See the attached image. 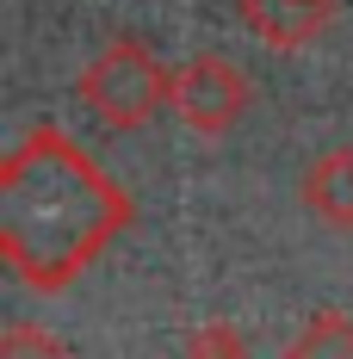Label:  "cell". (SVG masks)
I'll return each mask as SVG.
<instances>
[{
  "instance_id": "6da1fadb",
  "label": "cell",
  "mask_w": 353,
  "mask_h": 359,
  "mask_svg": "<svg viewBox=\"0 0 353 359\" xmlns=\"http://www.w3.org/2000/svg\"><path fill=\"white\" fill-rule=\"evenodd\" d=\"M124 198L62 130H37L0 168V254L37 291H62L118 236Z\"/></svg>"
},
{
  "instance_id": "7a4b0ae2",
  "label": "cell",
  "mask_w": 353,
  "mask_h": 359,
  "mask_svg": "<svg viewBox=\"0 0 353 359\" xmlns=\"http://www.w3.org/2000/svg\"><path fill=\"white\" fill-rule=\"evenodd\" d=\"M168 93H174V74L161 69L137 37L106 43V50L87 62V74H81V100H87V111L106 118V124H118V130L149 124L155 106H161Z\"/></svg>"
},
{
  "instance_id": "3957f363",
  "label": "cell",
  "mask_w": 353,
  "mask_h": 359,
  "mask_svg": "<svg viewBox=\"0 0 353 359\" xmlns=\"http://www.w3.org/2000/svg\"><path fill=\"white\" fill-rule=\"evenodd\" d=\"M174 111L199 130V137H223L236 118L248 111V81L242 69H229L223 56H199V62H186L174 74Z\"/></svg>"
},
{
  "instance_id": "277c9868",
  "label": "cell",
  "mask_w": 353,
  "mask_h": 359,
  "mask_svg": "<svg viewBox=\"0 0 353 359\" xmlns=\"http://www.w3.org/2000/svg\"><path fill=\"white\" fill-rule=\"evenodd\" d=\"M242 19L254 37L285 50V43H310L335 19V0H242Z\"/></svg>"
},
{
  "instance_id": "5b68a950",
  "label": "cell",
  "mask_w": 353,
  "mask_h": 359,
  "mask_svg": "<svg viewBox=\"0 0 353 359\" xmlns=\"http://www.w3.org/2000/svg\"><path fill=\"white\" fill-rule=\"evenodd\" d=\"M304 205L335 223V229H353V149H328L317 168L304 174Z\"/></svg>"
},
{
  "instance_id": "8992f818",
  "label": "cell",
  "mask_w": 353,
  "mask_h": 359,
  "mask_svg": "<svg viewBox=\"0 0 353 359\" xmlns=\"http://www.w3.org/2000/svg\"><path fill=\"white\" fill-rule=\"evenodd\" d=\"M285 359H353V323L347 316H317L285 347Z\"/></svg>"
},
{
  "instance_id": "52a82bcc",
  "label": "cell",
  "mask_w": 353,
  "mask_h": 359,
  "mask_svg": "<svg viewBox=\"0 0 353 359\" xmlns=\"http://www.w3.org/2000/svg\"><path fill=\"white\" fill-rule=\"evenodd\" d=\"M0 359H62V353H56V341L44 328H13L0 341Z\"/></svg>"
}]
</instances>
